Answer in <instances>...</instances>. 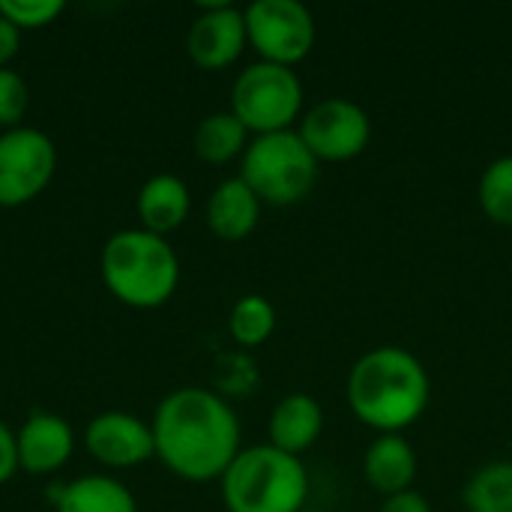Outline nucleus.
Instances as JSON below:
<instances>
[{"instance_id":"20e7f679","label":"nucleus","mask_w":512,"mask_h":512,"mask_svg":"<svg viewBox=\"0 0 512 512\" xmlns=\"http://www.w3.org/2000/svg\"><path fill=\"white\" fill-rule=\"evenodd\" d=\"M219 483L228 512H303L309 501L303 459L273 444L243 447Z\"/></svg>"},{"instance_id":"f8f14e48","label":"nucleus","mask_w":512,"mask_h":512,"mask_svg":"<svg viewBox=\"0 0 512 512\" xmlns=\"http://www.w3.org/2000/svg\"><path fill=\"white\" fill-rule=\"evenodd\" d=\"M18 444V465L30 474H51L63 468L72 456L75 438L72 426L48 411H33L21 432H15Z\"/></svg>"},{"instance_id":"7ed1b4c3","label":"nucleus","mask_w":512,"mask_h":512,"mask_svg":"<svg viewBox=\"0 0 512 512\" xmlns=\"http://www.w3.org/2000/svg\"><path fill=\"white\" fill-rule=\"evenodd\" d=\"M102 279L117 300L153 309L177 291L180 258L162 234L126 228L111 234L102 249Z\"/></svg>"},{"instance_id":"0eeeda50","label":"nucleus","mask_w":512,"mask_h":512,"mask_svg":"<svg viewBox=\"0 0 512 512\" xmlns=\"http://www.w3.org/2000/svg\"><path fill=\"white\" fill-rule=\"evenodd\" d=\"M246 36L258 60L294 69L303 63L318 39L315 15L300 0H255L243 9Z\"/></svg>"},{"instance_id":"a878e982","label":"nucleus","mask_w":512,"mask_h":512,"mask_svg":"<svg viewBox=\"0 0 512 512\" xmlns=\"http://www.w3.org/2000/svg\"><path fill=\"white\" fill-rule=\"evenodd\" d=\"M18 45H21V30L0 15V66H6L18 54Z\"/></svg>"},{"instance_id":"412c9836","label":"nucleus","mask_w":512,"mask_h":512,"mask_svg":"<svg viewBox=\"0 0 512 512\" xmlns=\"http://www.w3.org/2000/svg\"><path fill=\"white\" fill-rule=\"evenodd\" d=\"M477 201L489 222L512 228V153L486 165L477 183Z\"/></svg>"},{"instance_id":"9b49d317","label":"nucleus","mask_w":512,"mask_h":512,"mask_svg":"<svg viewBox=\"0 0 512 512\" xmlns=\"http://www.w3.org/2000/svg\"><path fill=\"white\" fill-rule=\"evenodd\" d=\"M84 444L102 465L135 468L156 456L153 426L126 411H102L87 423Z\"/></svg>"},{"instance_id":"6ab92c4d","label":"nucleus","mask_w":512,"mask_h":512,"mask_svg":"<svg viewBox=\"0 0 512 512\" xmlns=\"http://www.w3.org/2000/svg\"><path fill=\"white\" fill-rule=\"evenodd\" d=\"M465 512H512V462L498 459L477 468L462 489Z\"/></svg>"},{"instance_id":"bb28decb","label":"nucleus","mask_w":512,"mask_h":512,"mask_svg":"<svg viewBox=\"0 0 512 512\" xmlns=\"http://www.w3.org/2000/svg\"><path fill=\"white\" fill-rule=\"evenodd\" d=\"M303 512H318V510H309V507H306V510H303Z\"/></svg>"},{"instance_id":"6e6552de","label":"nucleus","mask_w":512,"mask_h":512,"mask_svg":"<svg viewBox=\"0 0 512 512\" xmlns=\"http://www.w3.org/2000/svg\"><path fill=\"white\" fill-rule=\"evenodd\" d=\"M297 135L324 162H351L366 153L372 144V117L369 111L345 96H327L303 111Z\"/></svg>"},{"instance_id":"4468645a","label":"nucleus","mask_w":512,"mask_h":512,"mask_svg":"<svg viewBox=\"0 0 512 512\" xmlns=\"http://www.w3.org/2000/svg\"><path fill=\"white\" fill-rule=\"evenodd\" d=\"M324 432V411L321 402L309 393H288L285 399L276 402L270 420H267V435L276 450L303 456L318 444Z\"/></svg>"},{"instance_id":"f257e3e1","label":"nucleus","mask_w":512,"mask_h":512,"mask_svg":"<svg viewBox=\"0 0 512 512\" xmlns=\"http://www.w3.org/2000/svg\"><path fill=\"white\" fill-rule=\"evenodd\" d=\"M150 426L162 465L189 483L222 480L243 450L234 408L204 387H180L168 393Z\"/></svg>"},{"instance_id":"2eb2a0df","label":"nucleus","mask_w":512,"mask_h":512,"mask_svg":"<svg viewBox=\"0 0 512 512\" xmlns=\"http://www.w3.org/2000/svg\"><path fill=\"white\" fill-rule=\"evenodd\" d=\"M261 207H264L261 198L237 174V177L222 180L207 198V225L219 240L237 243V240H246L258 228Z\"/></svg>"},{"instance_id":"39448f33","label":"nucleus","mask_w":512,"mask_h":512,"mask_svg":"<svg viewBox=\"0 0 512 512\" xmlns=\"http://www.w3.org/2000/svg\"><path fill=\"white\" fill-rule=\"evenodd\" d=\"M321 174V162L303 144L297 129L255 135L240 156L243 183L261 198V204L291 207L303 201Z\"/></svg>"},{"instance_id":"a211bd4d","label":"nucleus","mask_w":512,"mask_h":512,"mask_svg":"<svg viewBox=\"0 0 512 512\" xmlns=\"http://www.w3.org/2000/svg\"><path fill=\"white\" fill-rule=\"evenodd\" d=\"M195 153L210 165H225L246 153L249 147V129L228 111H213L195 126Z\"/></svg>"},{"instance_id":"5701e85b","label":"nucleus","mask_w":512,"mask_h":512,"mask_svg":"<svg viewBox=\"0 0 512 512\" xmlns=\"http://www.w3.org/2000/svg\"><path fill=\"white\" fill-rule=\"evenodd\" d=\"M27 111V84L24 78L9 69L0 66V126H18L21 117Z\"/></svg>"},{"instance_id":"423d86ee","label":"nucleus","mask_w":512,"mask_h":512,"mask_svg":"<svg viewBox=\"0 0 512 512\" xmlns=\"http://www.w3.org/2000/svg\"><path fill=\"white\" fill-rule=\"evenodd\" d=\"M303 81L294 69L267 60L249 63L231 87V114L249 135L297 129L303 117Z\"/></svg>"},{"instance_id":"1a4fd4ad","label":"nucleus","mask_w":512,"mask_h":512,"mask_svg":"<svg viewBox=\"0 0 512 512\" xmlns=\"http://www.w3.org/2000/svg\"><path fill=\"white\" fill-rule=\"evenodd\" d=\"M54 141L36 126H12L0 135V204L33 201L54 177Z\"/></svg>"},{"instance_id":"9d476101","label":"nucleus","mask_w":512,"mask_h":512,"mask_svg":"<svg viewBox=\"0 0 512 512\" xmlns=\"http://www.w3.org/2000/svg\"><path fill=\"white\" fill-rule=\"evenodd\" d=\"M249 45L246 15L231 3H207L189 24L186 48L201 69L231 66Z\"/></svg>"},{"instance_id":"4be33fe9","label":"nucleus","mask_w":512,"mask_h":512,"mask_svg":"<svg viewBox=\"0 0 512 512\" xmlns=\"http://www.w3.org/2000/svg\"><path fill=\"white\" fill-rule=\"evenodd\" d=\"M63 12L60 0H0V15L9 18L18 30H33L51 24Z\"/></svg>"},{"instance_id":"393cba45","label":"nucleus","mask_w":512,"mask_h":512,"mask_svg":"<svg viewBox=\"0 0 512 512\" xmlns=\"http://www.w3.org/2000/svg\"><path fill=\"white\" fill-rule=\"evenodd\" d=\"M18 468V444H15V432L0 423V486L15 474Z\"/></svg>"},{"instance_id":"ddd939ff","label":"nucleus","mask_w":512,"mask_h":512,"mask_svg":"<svg viewBox=\"0 0 512 512\" xmlns=\"http://www.w3.org/2000/svg\"><path fill=\"white\" fill-rule=\"evenodd\" d=\"M420 459L405 435H378L363 453V480L381 498L414 489Z\"/></svg>"},{"instance_id":"aec40b11","label":"nucleus","mask_w":512,"mask_h":512,"mask_svg":"<svg viewBox=\"0 0 512 512\" xmlns=\"http://www.w3.org/2000/svg\"><path fill=\"white\" fill-rule=\"evenodd\" d=\"M276 330V306L261 294H246L234 303L228 315V333L243 348L264 345Z\"/></svg>"},{"instance_id":"f03ea898","label":"nucleus","mask_w":512,"mask_h":512,"mask_svg":"<svg viewBox=\"0 0 512 512\" xmlns=\"http://www.w3.org/2000/svg\"><path fill=\"white\" fill-rule=\"evenodd\" d=\"M432 399V381L417 354L381 345L354 360L345 381L351 414L378 435H402L414 426Z\"/></svg>"},{"instance_id":"f3484780","label":"nucleus","mask_w":512,"mask_h":512,"mask_svg":"<svg viewBox=\"0 0 512 512\" xmlns=\"http://www.w3.org/2000/svg\"><path fill=\"white\" fill-rule=\"evenodd\" d=\"M57 512H138L135 495L114 477L87 474L51 492Z\"/></svg>"},{"instance_id":"dca6fc26","label":"nucleus","mask_w":512,"mask_h":512,"mask_svg":"<svg viewBox=\"0 0 512 512\" xmlns=\"http://www.w3.org/2000/svg\"><path fill=\"white\" fill-rule=\"evenodd\" d=\"M189 207H192L189 186L177 174H153L138 192V216L144 228L162 237L186 222Z\"/></svg>"},{"instance_id":"b1692460","label":"nucleus","mask_w":512,"mask_h":512,"mask_svg":"<svg viewBox=\"0 0 512 512\" xmlns=\"http://www.w3.org/2000/svg\"><path fill=\"white\" fill-rule=\"evenodd\" d=\"M378 512H432V504H429V498L423 492L408 489V492L384 498V504H381Z\"/></svg>"}]
</instances>
